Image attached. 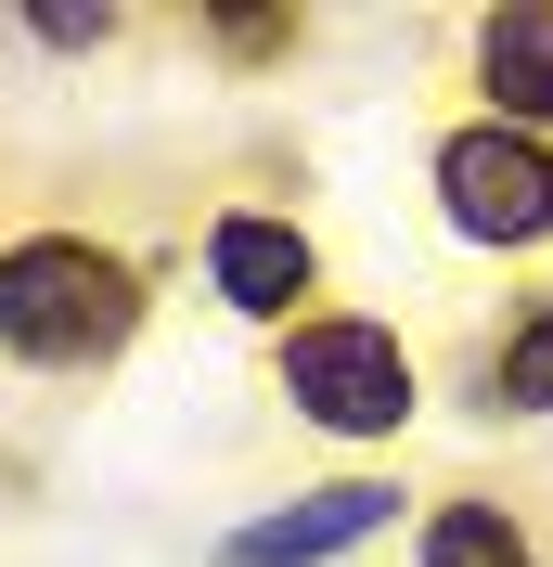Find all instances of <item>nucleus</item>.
Listing matches in <instances>:
<instances>
[{
	"mask_svg": "<svg viewBox=\"0 0 553 567\" xmlns=\"http://www.w3.org/2000/svg\"><path fill=\"white\" fill-rule=\"evenodd\" d=\"M129 322H142V297L104 246H77V233L0 246V349L13 361H104Z\"/></svg>",
	"mask_w": 553,
	"mask_h": 567,
	"instance_id": "obj_1",
	"label": "nucleus"
},
{
	"mask_svg": "<svg viewBox=\"0 0 553 567\" xmlns=\"http://www.w3.org/2000/svg\"><path fill=\"white\" fill-rule=\"evenodd\" d=\"M283 400H296L322 439H399L425 388H413V349H399L386 322L322 310V322H296V336H283Z\"/></svg>",
	"mask_w": 553,
	"mask_h": 567,
	"instance_id": "obj_2",
	"label": "nucleus"
},
{
	"mask_svg": "<svg viewBox=\"0 0 553 567\" xmlns=\"http://www.w3.org/2000/svg\"><path fill=\"white\" fill-rule=\"evenodd\" d=\"M438 207L463 246H541L553 233V142L541 130H502V116H477V130L438 142Z\"/></svg>",
	"mask_w": 553,
	"mask_h": 567,
	"instance_id": "obj_3",
	"label": "nucleus"
},
{
	"mask_svg": "<svg viewBox=\"0 0 553 567\" xmlns=\"http://www.w3.org/2000/svg\"><path fill=\"white\" fill-rule=\"evenodd\" d=\"M207 284H219V310L296 336V297L322 284V246L296 233V219H271V207H219L207 219Z\"/></svg>",
	"mask_w": 553,
	"mask_h": 567,
	"instance_id": "obj_4",
	"label": "nucleus"
},
{
	"mask_svg": "<svg viewBox=\"0 0 553 567\" xmlns=\"http://www.w3.org/2000/svg\"><path fill=\"white\" fill-rule=\"evenodd\" d=\"M386 516H399L386 477H335V491H296V503H271V516H244V529L219 542V567H322V555H347V542H374Z\"/></svg>",
	"mask_w": 553,
	"mask_h": 567,
	"instance_id": "obj_5",
	"label": "nucleus"
},
{
	"mask_svg": "<svg viewBox=\"0 0 553 567\" xmlns=\"http://www.w3.org/2000/svg\"><path fill=\"white\" fill-rule=\"evenodd\" d=\"M477 78H489V116L502 130H553V13H489Z\"/></svg>",
	"mask_w": 553,
	"mask_h": 567,
	"instance_id": "obj_6",
	"label": "nucleus"
},
{
	"mask_svg": "<svg viewBox=\"0 0 553 567\" xmlns=\"http://www.w3.org/2000/svg\"><path fill=\"white\" fill-rule=\"evenodd\" d=\"M425 567H541V555H528V529L502 503H438L425 516Z\"/></svg>",
	"mask_w": 553,
	"mask_h": 567,
	"instance_id": "obj_7",
	"label": "nucleus"
},
{
	"mask_svg": "<svg viewBox=\"0 0 553 567\" xmlns=\"http://www.w3.org/2000/svg\"><path fill=\"white\" fill-rule=\"evenodd\" d=\"M489 388H502V413H553V310L515 322V349H502V374H489Z\"/></svg>",
	"mask_w": 553,
	"mask_h": 567,
	"instance_id": "obj_8",
	"label": "nucleus"
},
{
	"mask_svg": "<svg viewBox=\"0 0 553 567\" xmlns=\"http://www.w3.org/2000/svg\"><path fill=\"white\" fill-rule=\"evenodd\" d=\"M39 39H52V52H104L116 13H39Z\"/></svg>",
	"mask_w": 553,
	"mask_h": 567,
	"instance_id": "obj_9",
	"label": "nucleus"
}]
</instances>
